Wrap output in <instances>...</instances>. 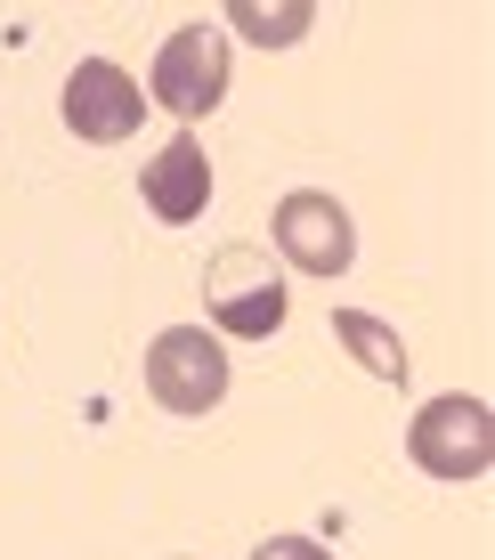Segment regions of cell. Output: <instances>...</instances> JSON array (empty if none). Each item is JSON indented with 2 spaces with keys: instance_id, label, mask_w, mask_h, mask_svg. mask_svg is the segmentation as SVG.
I'll return each instance as SVG.
<instances>
[{
  "instance_id": "cell-1",
  "label": "cell",
  "mask_w": 495,
  "mask_h": 560,
  "mask_svg": "<svg viewBox=\"0 0 495 560\" xmlns=\"http://www.w3.org/2000/svg\"><path fill=\"white\" fill-rule=\"evenodd\" d=\"M284 308H293V293H284V268L269 260V244H220V253L203 260V317H212L220 334L269 341L284 325Z\"/></svg>"
},
{
  "instance_id": "cell-2",
  "label": "cell",
  "mask_w": 495,
  "mask_h": 560,
  "mask_svg": "<svg viewBox=\"0 0 495 560\" xmlns=\"http://www.w3.org/2000/svg\"><path fill=\"white\" fill-rule=\"evenodd\" d=\"M406 455H414V471L455 479V488H463V479H487V463H495V415H487V398L447 390V398H431V407H414Z\"/></svg>"
},
{
  "instance_id": "cell-3",
  "label": "cell",
  "mask_w": 495,
  "mask_h": 560,
  "mask_svg": "<svg viewBox=\"0 0 495 560\" xmlns=\"http://www.w3.org/2000/svg\"><path fill=\"white\" fill-rule=\"evenodd\" d=\"M227 73H236L227 33L220 25H179L155 49V66H146V106L179 114V122H203V114L227 98Z\"/></svg>"
},
{
  "instance_id": "cell-4",
  "label": "cell",
  "mask_w": 495,
  "mask_h": 560,
  "mask_svg": "<svg viewBox=\"0 0 495 560\" xmlns=\"http://www.w3.org/2000/svg\"><path fill=\"white\" fill-rule=\"evenodd\" d=\"M146 398L163 415H212L227 398V350L203 325H163L146 341Z\"/></svg>"
},
{
  "instance_id": "cell-5",
  "label": "cell",
  "mask_w": 495,
  "mask_h": 560,
  "mask_svg": "<svg viewBox=\"0 0 495 560\" xmlns=\"http://www.w3.org/2000/svg\"><path fill=\"white\" fill-rule=\"evenodd\" d=\"M269 244H276V260L284 268H300V277H350V260H357V228H350V211H341L326 187H293L276 211H269Z\"/></svg>"
},
{
  "instance_id": "cell-6",
  "label": "cell",
  "mask_w": 495,
  "mask_h": 560,
  "mask_svg": "<svg viewBox=\"0 0 495 560\" xmlns=\"http://www.w3.org/2000/svg\"><path fill=\"white\" fill-rule=\"evenodd\" d=\"M57 114H66V130H73L82 147H122L155 106L139 98V82H130L114 57H82V66L66 73V98H57Z\"/></svg>"
},
{
  "instance_id": "cell-7",
  "label": "cell",
  "mask_w": 495,
  "mask_h": 560,
  "mask_svg": "<svg viewBox=\"0 0 495 560\" xmlns=\"http://www.w3.org/2000/svg\"><path fill=\"white\" fill-rule=\"evenodd\" d=\"M139 196L163 228H196L203 203H212V154H203L196 130H179L170 147H155V163L139 171Z\"/></svg>"
},
{
  "instance_id": "cell-8",
  "label": "cell",
  "mask_w": 495,
  "mask_h": 560,
  "mask_svg": "<svg viewBox=\"0 0 495 560\" xmlns=\"http://www.w3.org/2000/svg\"><path fill=\"white\" fill-rule=\"evenodd\" d=\"M333 341L366 365L374 382H406V374H414V365H406V341H398L382 317H366V308H333Z\"/></svg>"
},
{
  "instance_id": "cell-9",
  "label": "cell",
  "mask_w": 495,
  "mask_h": 560,
  "mask_svg": "<svg viewBox=\"0 0 495 560\" xmlns=\"http://www.w3.org/2000/svg\"><path fill=\"white\" fill-rule=\"evenodd\" d=\"M227 25L252 33L260 49H293L300 33L317 25V9H309V0H276V9H269V0H227Z\"/></svg>"
},
{
  "instance_id": "cell-10",
  "label": "cell",
  "mask_w": 495,
  "mask_h": 560,
  "mask_svg": "<svg viewBox=\"0 0 495 560\" xmlns=\"http://www.w3.org/2000/svg\"><path fill=\"white\" fill-rule=\"evenodd\" d=\"M252 560H333V552L317 545V536H269V545H260Z\"/></svg>"
}]
</instances>
